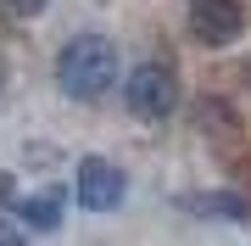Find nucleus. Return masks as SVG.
I'll list each match as a JSON object with an SVG mask.
<instances>
[{"instance_id":"obj_4","label":"nucleus","mask_w":251,"mask_h":246,"mask_svg":"<svg viewBox=\"0 0 251 246\" xmlns=\"http://www.w3.org/2000/svg\"><path fill=\"white\" fill-rule=\"evenodd\" d=\"M123 196H128V179H123L117 163H106V157H84V163H78V201L90 213L123 207Z\"/></svg>"},{"instance_id":"obj_7","label":"nucleus","mask_w":251,"mask_h":246,"mask_svg":"<svg viewBox=\"0 0 251 246\" xmlns=\"http://www.w3.org/2000/svg\"><path fill=\"white\" fill-rule=\"evenodd\" d=\"M50 0H0V11H11V17H39Z\"/></svg>"},{"instance_id":"obj_9","label":"nucleus","mask_w":251,"mask_h":246,"mask_svg":"<svg viewBox=\"0 0 251 246\" xmlns=\"http://www.w3.org/2000/svg\"><path fill=\"white\" fill-rule=\"evenodd\" d=\"M0 90H6V62H0Z\"/></svg>"},{"instance_id":"obj_6","label":"nucleus","mask_w":251,"mask_h":246,"mask_svg":"<svg viewBox=\"0 0 251 246\" xmlns=\"http://www.w3.org/2000/svg\"><path fill=\"white\" fill-rule=\"evenodd\" d=\"M17 219L34 224V229H56V224H62V191H39V196H28L23 207H17Z\"/></svg>"},{"instance_id":"obj_1","label":"nucleus","mask_w":251,"mask_h":246,"mask_svg":"<svg viewBox=\"0 0 251 246\" xmlns=\"http://www.w3.org/2000/svg\"><path fill=\"white\" fill-rule=\"evenodd\" d=\"M56 84L73 101H95L117 84V45L106 34H73L56 56Z\"/></svg>"},{"instance_id":"obj_5","label":"nucleus","mask_w":251,"mask_h":246,"mask_svg":"<svg viewBox=\"0 0 251 246\" xmlns=\"http://www.w3.org/2000/svg\"><path fill=\"white\" fill-rule=\"evenodd\" d=\"M190 213H218V219H251V201L246 196H229V191H196L184 196Z\"/></svg>"},{"instance_id":"obj_3","label":"nucleus","mask_w":251,"mask_h":246,"mask_svg":"<svg viewBox=\"0 0 251 246\" xmlns=\"http://www.w3.org/2000/svg\"><path fill=\"white\" fill-rule=\"evenodd\" d=\"M190 34L201 45H234L246 34V6L240 0H190Z\"/></svg>"},{"instance_id":"obj_2","label":"nucleus","mask_w":251,"mask_h":246,"mask_svg":"<svg viewBox=\"0 0 251 246\" xmlns=\"http://www.w3.org/2000/svg\"><path fill=\"white\" fill-rule=\"evenodd\" d=\"M123 101H128V112L145 118V123L168 118V112L179 107V79H173V67H162V62L128 67V73H123Z\"/></svg>"},{"instance_id":"obj_8","label":"nucleus","mask_w":251,"mask_h":246,"mask_svg":"<svg viewBox=\"0 0 251 246\" xmlns=\"http://www.w3.org/2000/svg\"><path fill=\"white\" fill-rule=\"evenodd\" d=\"M0 241H17V224H0Z\"/></svg>"}]
</instances>
